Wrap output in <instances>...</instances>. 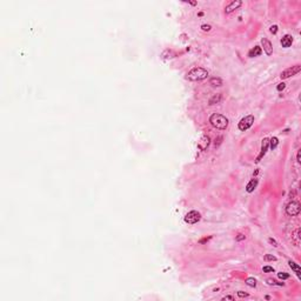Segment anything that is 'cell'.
I'll list each match as a JSON object with an SVG mask.
<instances>
[{"label":"cell","instance_id":"9c48e42d","mask_svg":"<svg viewBox=\"0 0 301 301\" xmlns=\"http://www.w3.org/2000/svg\"><path fill=\"white\" fill-rule=\"evenodd\" d=\"M268 147H269V139H267V138H265L263 140H262V145H261V151H260V154L258 155V158H256V162H259L261 159H262V157L266 154V152H267V149H268Z\"/></svg>","mask_w":301,"mask_h":301},{"label":"cell","instance_id":"ffe728a7","mask_svg":"<svg viewBox=\"0 0 301 301\" xmlns=\"http://www.w3.org/2000/svg\"><path fill=\"white\" fill-rule=\"evenodd\" d=\"M267 284H268L269 286H275V285H278V286H284V285H285L284 282H278V281H275V280H273V279H267Z\"/></svg>","mask_w":301,"mask_h":301},{"label":"cell","instance_id":"ac0fdd59","mask_svg":"<svg viewBox=\"0 0 301 301\" xmlns=\"http://www.w3.org/2000/svg\"><path fill=\"white\" fill-rule=\"evenodd\" d=\"M279 145V140H278V138L276 136H273L272 139H269V146H271V148L272 149H274V148H276V146Z\"/></svg>","mask_w":301,"mask_h":301},{"label":"cell","instance_id":"9a60e30c","mask_svg":"<svg viewBox=\"0 0 301 301\" xmlns=\"http://www.w3.org/2000/svg\"><path fill=\"white\" fill-rule=\"evenodd\" d=\"M209 85H212L213 87H220L224 85V81L221 78L219 77H214V78H211L209 79Z\"/></svg>","mask_w":301,"mask_h":301},{"label":"cell","instance_id":"7c38bea8","mask_svg":"<svg viewBox=\"0 0 301 301\" xmlns=\"http://www.w3.org/2000/svg\"><path fill=\"white\" fill-rule=\"evenodd\" d=\"M221 100H222V94H221V93H217V94H214V95L209 99L208 104H209L211 106H213V105H218V104H220V102H221Z\"/></svg>","mask_w":301,"mask_h":301},{"label":"cell","instance_id":"7a4b0ae2","mask_svg":"<svg viewBox=\"0 0 301 301\" xmlns=\"http://www.w3.org/2000/svg\"><path fill=\"white\" fill-rule=\"evenodd\" d=\"M208 77V71L202 67H194L187 73V79L191 81H201Z\"/></svg>","mask_w":301,"mask_h":301},{"label":"cell","instance_id":"484cf974","mask_svg":"<svg viewBox=\"0 0 301 301\" xmlns=\"http://www.w3.org/2000/svg\"><path fill=\"white\" fill-rule=\"evenodd\" d=\"M238 297H239V298H247L248 294L245 293V292H242V291H239V292H238Z\"/></svg>","mask_w":301,"mask_h":301},{"label":"cell","instance_id":"4fadbf2b","mask_svg":"<svg viewBox=\"0 0 301 301\" xmlns=\"http://www.w3.org/2000/svg\"><path fill=\"white\" fill-rule=\"evenodd\" d=\"M258 182L259 180L256 179V178H254V179H252V180L249 181L248 183H247V186H246V191L248 192V193H252L255 188H256V186H258Z\"/></svg>","mask_w":301,"mask_h":301},{"label":"cell","instance_id":"30bf717a","mask_svg":"<svg viewBox=\"0 0 301 301\" xmlns=\"http://www.w3.org/2000/svg\"><path fill=\"white\" fill-rule=\"evenodd\" d=\"M261 45H262V47H263L265 53H266L267 56H272V53H273V46H272V43H271L268 39L263 38V39H261Z\"/></svg>","mask_w":301,"mask_h":301},{"label":"cell","instance_id":"4316f807","mask_svg":"<svg viewBox=\"0 0 301 301\" xmlns=\"http://www.w3.org/2000/svg\"><path fill=\"white\" fill-rule=\"evenodd\" d=\"M285 87H286V85H285L284 82H281V84H279V85L276 86V90H278V91H282V90H285Z\"/></svg>","mask_w":301,"mask_h":301},{"label":"cell","instance_id":"6da1fadb","mask_svg":"<svg viewBox=\"0 0 301 301\" xmlns=\"http://www.w3.org/2000/svg\"><path fill=\"white\" fill-rule=\"evenodd\" d=\"M209 122L211 125L217 128V129H220V131H224L228 127V119L222 115V114H219V113H213L211 117H209Z\"/></svg>","mask_w":301,"mask_h":301},{"label":"cell","instance_id":"83f0119b","mask_svg":"<svg viewBox=\"0 0 301 301\" xmlns=\"http://www.w3.org/2000/svg\"><path fill=\"white\" fill-rule=\"evenodd\" d=\"M245 239H246V235H245V234H239V235L235 238L237 241H242V240H245Z\"/></svg>","mask_w":301,"mask_h":301},{"label":"cell","instance_id":"ba28073f","mask_svg":"<svg viewBox=\"0 0 301 301\" xmlns=\"http://www.w3.org/2000/svg\"><path fill=\"white\" fill-rule=\"evenodd\" d=\"M209 145H211V138L208 135H202L200 140L198 141V147L200 151H206Z\"/></svg>","mask_w":301,"mask_h":301},{"label":"cell","instance_id":"52a82bcc","mask_svg":"<svg viewBox=\"0 0 301 301\" xmlns=\"http://www.w3.org/2000/svg\"><path fill=\"white\" fill-rule=\"evenodd\" d=\"M241 5H242V1H241V0H233L232 2H230V4L225 7V13H226V14H231V13L234 12L235 9L240 8Z\"/></svg>","mask_w":301,"mask_h":301},{"label":"cell","instance_id":"5bb4252c","mask_svg":"<svg viewBox=\"0 0 301 301\" xmlns=\"http://www.w3.org/2000/svg\"><path fill=\"white\" fill-rule=\"evenodd\" d=\"M262 53V48L260 46H255L254 48H252L249 52H248V57L249 58H254V57H259L260 54Z\"/></svg>","mask_w":301,"mask_h":301},{"label":"cell","instance_id":"cb8c5ba5","mask_svg":"<svg viewBox=\"0 0 301 301\" xmlns=\"http://www.w3.org/2000/svg\"><path fill=\"white\" fill-rule=\"evenodd\" d=\"M269 31H271V33H273V34H276V33H278V26H276V25H273V26H271V27H269Z\"/></svg>","mask_w":301,"mask_h":301},{"label":"cell","instance_id":"603a6c76","mask_svg":"<svg viewBox=\"0 0 301 301\" xmlns=\"http://www.w3.org/2000/svg\"><path fill=\"white\" fill-rule=\"evenodd\" d=\"M201 30H202L204 32H209V31L212 30V26H211V25H206V24H205V25H202V26H201Z\"/></svg>","mask_w":301,"mask_h":301},{"label":"cell","instance_id":"7402d4cb","mask_svg":"<svg viewBox=\"0 0 301 301\" xmlns=\"http://www.w3.org/2000/svg\"><path fill=\"white\" fill-rule=\"evenodd\" d=\"M278 276H279L280 279H282V280H286V279L289 278V274H287V273H285V272H281V273H278Z\"/></svg>","mask_w":301,"mask_h":301},{"label":"cell","instance_id":"8992f818","mask_svg":"<svg viewBox=\"0 0 301 301\" xmlns=\"http://www.w3.org/2000/svg\"><path fill=\"white\" fill-rule=\"evenodd\" d=\"M253 122H254V117H253V115H247V117H245V118L241 119L240 122H239V125H238V127H239L240 131L245 132V131H247L248 128L252 127Z\"/></svg>","mask_w":301,"mask_h":301},{"label":"cell","instance_id":"4dcf8cb0","mask_svg":"<svg viewBox=\"0 0 301 301\" xmlns=\"http://www.w3.org/2000/svg\"><path fill=\"white\" fill-rule=\"evenodd\" d=\"M222 300H235V298L232 297V295H226V297L222 298Z\"/></svg>","mask_w":301,"mask_h":301},{"label":"cell","instance_id":"1f68e13d","mask_svg":"<svg viewBox=\"0 0 301 301\" xmlns=\"http://www.w3.org/2000/svg\"><path fill=\"white\" fill-rule=\"evenodd\" d=\"M297 159H298V162H300V149L298 151V155H297Z\"/></svg>","mask_w":301,"mask_h":301},{"label":"cell","instance_id":"2e32d148","mask_svg":"<svg viewBox=\"0 0 301 301\" xmlns=\"http://www.w3.org/2000/svg\"><path fill=\"white\" fill-rule=\"evenodd\" d=\"M288 265H289V267L294 271V273L298 275V278H301V268H300V266L298 265V263H295L294 261H288Z\"/></svg>","mask_w":301,"mask_h":301},{"label":"cell","instance_id":"f546056e","mask_svg":"<svg viewBox=\"0 0 301 301\" xmlns=\"http://www.w3.org/2000/svg\"><path fill=\"white\" fill-rule=\"evenodd\" d=\"M268 241H269V243H272L274 247H278V242L274 240L273 238H269V239H268Z\"/></svg>","mask_w":301,"mask_h":301},{"label":"cell","instance_id":"d6986e66","mask_svg":"<svg viewBox=\"0 0 301 301\" xmlns=\"http://www.w3.org/2000/svg\"><path fill=\"white\" fill-rule=\"evenodd\" d=\"M246 285L249 287H255L256 286V280L254 278H247L246 279Z\"/></svg>","mask_w":301,"mask_h":301},{"label":"cell","instance_id":"f1b7e54d","mask_svg":"<svg viewBox=\"0 0 301 301\" xmlns=\"http://www.w3.org/2000/svg\"><path fill=\"white\" fill-rule=\"evenodd\" d=\"M224 138L222 136H218V139H215V147H218L220 144H221V140H222Z\"/></svg>","mask_w":301,"mask_h":301},{"label":"cell","instance_id":"277c9868","mask_svg":"<svg viewBox=\"0 0 301 301\" xmlns=\"http://www.w3.org/2000/svg\"><path fill=\"white\" fill-rule=\"evenodd\" d=\"M300 71H301V65L292 66V67H289V68L282 71L281 74H280V78H281V79H288V78H291V77H293V75H297Z\"/></svg>","mask_w":301,"mask_h":301},{"label":"cell","instance_id":"d4e9b609","mask_svg":"<svg viewBox=\"0 0 301 301\" xmlns=\"http://www.w3.org/2000/svg\"><path fill=\"white\" fill-rule=\"evenodd\" d=\"M262 271H263L265 273H268V272H274V268L271 267V266H265V267L262 268Z\"/></svg>","mask_w":301,"mask_h":301},{"label":"cell","instance_id":"e0dca14e","mask_svg":"<svg viewBox=\"0 0 301 301\" xmlns=\"http://www.w3.org/2000/svg\"><path fill=\"white\" fill-rule=\"evenodd\" d=\"M292 239L294 240L295 245H299V242H300V228H297L294 231V233L292 234Z\"/></svg>","mask_w":301,"mask_h":301},{"label":"cell","instance_id":"44dd1931","mask_svg":"<svg viewBox=\"0 0 301 301\" xmlns=\"http://www.w3.org/2000/svg\"><path fill=\"white\" fill-rule=\"evenodd\" d=\"M263 259H265L266 261H276V258H275L274 255H271V254H266V255L263 256Z\"/></svg>","mask_w":301,"mask_h":301},{"label":"cell","instance_id":"5b68a950","mask_svg":"<svg viewBox=\"0 0 301 301\" xmlns=\"http://www.w3.org/2000/svg\"><path fill=\"white\" fill-rule=\"evenodd\" d=\"M201 220V214L196 211H191L185 215V222L189 224V225H194L196 222H199Z\"/></svg>","mask_w":301,"mask_h":301},{"label":"cell","instance_id":"3957f363","mask_svg":"<svg viewBox=\"0 0 301 301\" xmlns=\"http://www.w3.org/2000/svg\"><path fill=\"white\" fill-rule=\"evenodd\" d=\"M301 211V207H300V204L298 202V201H291L288 205H287V207H286V213H287V215H289V217H295V215H298L299 213H300Z\"/></svg>","mask_w":301,"mask_h":301},{"label":"cell","instance_id":"8fae6325","mask_svg":"<svg viewBox=\"0 0 301 301\" xmlns=\"http://www.w3.org/2000/svg\"><path fill=\"white\" fill-rule=\"evenodd\" d=\"M280 44H281V46H282V47H285V48L291 47V46H292V44H293V37H292L291 34H286V35H284V37H282V39H281V41H280Z\"/></svg>","mask_w":301,"mask_h":301}]
</instances>
